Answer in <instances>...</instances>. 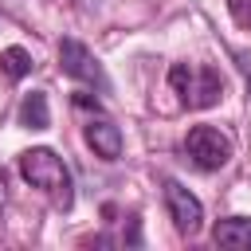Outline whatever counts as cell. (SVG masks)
Returning a JSON list of instances; mask_svg holds the SVG:
<instances>
[{"instance_id": "2", "label": "cell", "mask_w": 251, "mask_h": 251, "mask_svg": "<svg viewBox=\"0 0 251 251\" xmlns=\"http://www.w3.org/2000/svg\"><path fill=\"white\" fill-rule=\"evenodd\" d=\"M169 86L176 90L180 106L188 110H212L224 98V75L208 63H173L169 67Z\"/></svg>"}, {"instance_id": "10", "label": "cell", "mask_w": 251, "mask_h": 251, "mask_svg": "<svg viewBox=\"0 0 251 251\" xmlns=\"http://www.w3.org/2000/svg\"><path fill=\"white\" fill-rule=\"evenodd\" d=\"M75 106H78V110H94V114H102V102H98L94 94H75Z\"/></svg>"}, {"instance_id": "4", "label": "cell", "mask_w": 251, "mask_h": 251, "mask_svg": "<svg viewBox=\"0 0 251 251\" xmlns=\"http://www.w3.org/2000/svg\"><path fill=\"white\" fill-rule=\"evenodd\" d=\"M59 67L67 78L82 82V86H94L98 94H110V75L102 71V63L94 59V51L78 39H63L59 43Z\"/></svg>"}, {"instance_id": "6", "label": "cell", "mask_w": 251, "mask_h": 251, "mask_svg": "<svg viewBox=\"0 0 251 251\" xmlns=\"http://www.w3.org/2000/svg\"><path fill=\"white\" fill-rule=\"evenodd\" d=\"M82 137H86V145L94 149V157H102V161H118L122 157V129L106 118V114H94L86 126H82Z\"/></svg>"}, {"instance_id": "8", "label": "cell", "mask_w": 251, "mask_h": 251, "mask_svg": "<svg viewBox=\"0 0 251 251\" xmlns=\"http://www.w3.org/2000/svg\"><path fill=\"white\" fill-rule=\"evenodd\" d=\"M20 126L24 129H47L51 126V106L43 90H27L20 98Z\"/></svg>"}, {"instance_id": "3", "label": "cell", "mask_w": 251, "mask_h": 251, "mask_svg": "<svg viewBox=\"0 0 251 251\" xmlns=\"http://www.w3.org/2000/svg\"><path fill=\"white\" fill-rule=\"evenodd\" d=\"M231 153H235L231 137H227L224 129H216V126H192V129L184 133V157H188L200 173L224 169V165L231 161Z\"/></svg>"}, {"instance_id": "11", "label": "cell", "mask_w": 251, "mask_h": 251, "mask_svg": "<svg viewBox=\"0 0 251 251\" xmlns=\"http://www.w3.org/2000/svg\"><path fill=\"white\" fill-rule=\"evenodd\" d=\"M235 20H239V24H251V0L239 4V16H235Z\"/></svg>"}, {"instance_id": "12", "label": "cell", "mask_w": 251, "mask_h": 251, "mask_svg": "<svg viewBox=\"0 0 251 251\" xmlns=\"http://www.w3.org/2000/svg\"><path fill=\"white\" fill-rule=\"evenodd\" d=\"M239 4H243V0H227V12H231V16H239Z\"/></svg>"}, {"instance_id": "1", "label": "cell", "mask_w": 251, "mask_h": 251, "mask_svg": "<svg viewBox=\"0 0 251 251\" xmlns=\"http://www.w3.org/2000/svg\"><path fill=\"white\" fill-rule=\"evenodd\" d=\"M16 169H20V176H24L31 188H39L43 196H51L55 208L71 212V204H75V176H71L67 161H63L55 149H47V145L24 149V153L16 157Z\"/></svg>"}, {"instance_id": "9", "label": "cell", "mask_w": 251, "mask_h": 251, "mask_svg": "<svg viewBox=\"0 0 251 251\" xmlns=\"http://www.w3.org/2000/svg\"><path fill=\"white\" fill-rule=\"evenodd\" d=\"M31 67H35V59H31V51H27V47H4V51H0V71H4L12 82L27 78V75H31Z\"/></svg>"}, {"instance_id": "7", "label": "cell", "mask_w": 251, "mask_h": 251, "mask_svg": "<svg viewBox=\"0 0 251 251\" xmlns=\"http://www.w3.org/2000/svg\"><path fill=\"white\" fill-rule=\"evenodd\" d=\"M212 239L220 247H235V251H251V220L247 216H227L212 227Z\"/></svg>"}, {"instance_id": "5", "label": "cell", "mask_w": 251, "mask_h": 251, "mask_svg": "<svg viewBox=\"0 0 251 251\" xmlns=\"http://www.w3.org/2000/svg\"><path fill=\"white\" fill-rule=\"evenodd\" d=\"M161 192H165V208H169V220H173V227L180 231V235H196L200 227H204V204L180 184V180H173V176H165V184H161Z\"/></svg>"}, {"instance_id": "13", "label": "cell", "mask_w": 251, "mask_h": 251, "mask_svg": "<svg viewBox=\"0 0 251 251\" xmlns=\"http://www.w3.org/2000/svg\"><path fill=\"white\" fill-rule=\"evenodd\" d=\"M247 98H251V71H247Z\"/></svg>"}]
</instances>
